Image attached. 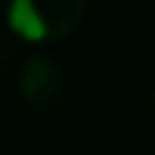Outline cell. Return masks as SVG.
<instances>
[{"instance_id":"1","label":"cell","mask_w":155,"mask_h":155,"mask_svg":"<svg viewBox=\"0 0 155 155\" xmlns=\"http://www.w3.org/2000/svg\"><path fill=\"white\" fill-rule=\"evenodd\" d=\"M88 0H6V25L15 37L46 46L67 40L85 18Z\"/></svg>"},{"instance_id":"2","label":"cell","mask_w":155,"mask_h":155,"mask_svg":"<svg viewBox=\"0 0 155 155\" xmlns=\"http://www.w3.org/2000/svg\"><path fill=\"white\" fill-rule=\"evenodd\" d=\"M18 94L31 107H55L64 94V70L49 52H34L25 58L18 73Z\"/></svg>"},{"instance_id":"3","label":"cell","mask_w":155,"mask_h":155,"mask_svg":"<svg viewBox=\"0 0 155 155\" xmlns=\"http://www.w3.org/2000/svg\"><path fill=\"white\" fill-rule=\"evenodd\" d=\"M9 55H12V52H9L6 40L0 37V76H3V73H6V67H9Z\"/></svg>"},{"instance_id":"4","label":"cell","mask_w":155,"mask_h":155,"mask_svg":"<svg viewBox=\"0 0 155 155\" xmlns=\"http://www.w3.org/2000/svg\"><path fill=\"white\" fill-rule=\"evenodd\" d=\"M152 101H155V88H152Z\"/></svg>"}]
</instances>
